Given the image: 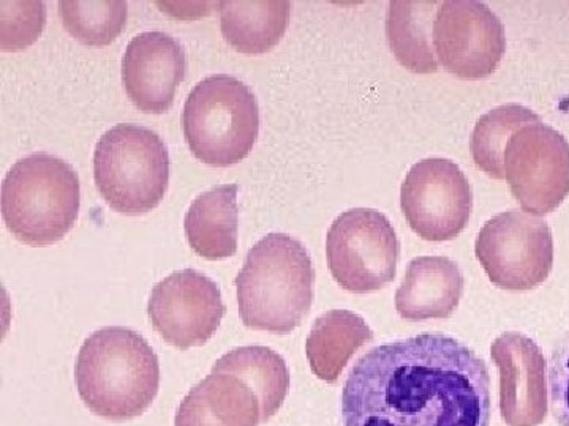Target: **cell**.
<instances>
[{
    "mask_svg": "<svg viewBox=\"0 0 569 426\" xmlns=\"http://www.w3.org/2000/svg\"><path fill=\"white\" fill-rule=\"evenodd\" d=\"M340 409L343 426H490L488 365L455 336L397 339L356 362Z\"/></svg>",
    "mask_w": 569,
    "mask_h": 426,
    "instance_id": "6da1fadb",
    "label": "cell"
},
{
    "mask_svg": "<svg viewBox=\"0 0 569 426\" xmlns=\"http://www.w3.org/2000/svg\"><path fill=\"white\" fill-rule=\"evenodd\" d=\"M74 381L92 414L112 422L132 420L159 394V357L138 332L104 327L82 343Z\"/></svg>",
    "mask_w": 569,
    "mask_h": 426,
    "instance_id": "7a4b0ae2",
    "label": "cell"
},
{
    "mask_svg": "<svg viewBox=\"0 0 569 426\" xmlns=\"http://www.w3.org/2000/svg\"><path fill=\"white\" fill-rule=\"evenodd\" d=\"M234 283L246 327L287 335L312 308L316 271L298 239L271 233L247 253Z\"/></svg>",
    "mask_w": 569,
    "mask_h": 426,
    "instance_id": "3957f363",
    "label": "cell"
},
{
    "mask_svg": "<svg viewBox=\"0 0 569 426\" xmlns=\"http://www.w3.org/2000/svg\"><path fill=\"white\" fill-rule=\"evenodd\" d=\"M81 186L69 163L51 153H32L10 168L2 183V219L21 244H58L74 226Z\"/></svg>",
    "mask_w": 569,
    "mask_h": 426,
    "instance_id": "277c9868",
    "label": "cell"
},
{
    "mask_svg": "<svg viewBox=\"0 0 569 426\" xmlns=\"http://www.w3.org/2000/svg\"><path fill=\"white\" fill-rule=\"evenodd\" d=\"M182 132L209 166L228 168L250 155L260 133V108L249 85L228 74L198 82L187 97Z\"/></svg>",
    "mask_w": 569,
    "mask_h": 426,
    "instance_id": "5b68a950",
    "label": "cell"
},
{
    "mask_svg": "<svg viewBox=\"0 0 569 426\" xmlns=\"http://www.w3.org/2000/svg\"><path fill=\"white\" fill-rule=\"evenodd\" d=\"M93 179L112 211L122 215L151 212L162 203L170 182L167 144L151 129L119 123L97 142Z\"/></svg>",
    "mask_w": 569,
    "mask_h": 426,
    "instance_id": "8992f818",
    "label": "cell"
},
{
    "mask_svg": "<svg viewBox=\"0 0 569 426\" xmlns=\"http://www.w3.org/2000/svg\"><path fill=\"white\" fill-rule=\"evenodd\" d=\"M400 244L376 209H350L329 227L326 256L336 283L355 294L376 293L395 282Z\"/></svg>",
    "mask_w": 569,
    "mask_h": 426,
    "instance_id": "52a82bcc",
    "label": "cell"
},
{
    "mask_svg": "<svg viewBox=\"0 0 569 426\" xmlns=\"http://www.w3.org/2000/svg\"><path fill=\"white\" fill-rule=\"evenodd\" d=\"M475 253L490 282L500 290H535L552 272V231L539 216L512 209L481 227Z\"/></svg>",
    "mask_w": 569,
    "mask_h": 426,
    "instance_id": "ba28073f",
    "label": "cell"
},
{
    "mask_svg": "<svg viewBox=\"0 0 569 426\" xmlns=\"http://www.w3.org/2000/svg\"><path fill=\"white\" fill-rule=\"evenodd\" d=\"M505 181L530 215H548L569 194V142L541 121L520 126L503 156Z\"/></svg>",
    "mask_w": 569,
    "mask_h": 426,
    "instance_id": "9c48e42d",
    "label": "cell"
},
{
    "mask_svg": "<svg viewBox=\"0 0 569 426\" xmlns=\"http://www.w3.org/2000/svg\"><path fill=\"white\" fill-rule=\"evenodd\" d=\"M400 207L411 230L427 242L458 237L470 220L473 194L462 170L445 159H427L408 171Z\"/></svg>",
    "mask_w": 569,
    "mask_h": 426,
    "instance_id": "30bf717a",
    "label": "cell"
},
{
    "mask_svg": "<svg viewBox=\"0 0 569 426\" xmlns=\"http://www.w3.org/2000/svg\"><path fill=\"white\" fill-rule=\"evenodd\" d=\"M438 62L462 80H482L500 65L507 37L496 13L477 0H448L433 21Z\"/></svg>",
    "mask_w": 569,
    "mask_h": 426,
    "instance_id": "8fae6325",
    "label": "cell"
},
{
    "mask_svg": "<svg viewBox=\"0 0 569 426\" xmlns=\"http://www.w3.org/2000/svg\"><path fill=\"white\" fill-rule=\"evenodd\" d=\"M219 286L193 268L168 275L153 286L148 316L157 334L178 349L203 346L224 316Z\"/></svg>",
    "mask_w": 569,
    "mask_h": 426,
    "instance_id": "7c38bea8",
    "label": "cell"
},
{
    "mask_svg": "<svg viewBox=\"0 0 569 426\" xmlns=\"http://www.w3.org/2000/svg\"><path fill=\"white\" fill-rule=\"evenodd\" d=\"M500 372V414L508 426H539L548 416V362L541 347L519 332L498 336L490 347Z\"/></svg>",
    "mask_w": 569,
    "mask_h": 426,
    "instance_id": "4fadbf2b",
    "label": "cell"
},
{
    "mask_svg": "<svg viewBox=\"0 0 569 426\" xmlns=\"http://www.w3.org/2000/svg\"><path fill=\"white\" fill-rule=\"evenodd\" d=\"M186 71L182 44L164 32L140 33L123 52V88L134 106L146 114H163L173 106Z\"/></svg>",
    "mask_w": 569,
    "mask_h": 426,
    "instance_id": "5bb4252c",
    "label": "cell"
},
{
    "mask_svg": "<svg viewBox=\"0 0 569 426\" xmlns=\"http://www.w3.org/2000/svg\"><path fill=\"white\" fill-rule=\"evenodd\" d=\"M263 403L246 379L213 366L211 375L187 394L176 414V426H260Z\"/></svg>",
    "mask_w": 569,
    "mask_h": 426,
    "instance_id": "9a60e30c",
    "label": "cell"
},
{
    "mask_svg": "<svg viewBox=\"0 0 569 426\" xmlns=\"http://www.w3.org/2000/svg\"><path fill=\"white\" fill-rule=\"evenodd\" d=\"M463 294V275L455 261L445 256H419L408 264L396 293V310L402 320H447L458 310Z\"/></svg>",
    "mask_w": 569,
    "mask_h": 426,
    "instance_id": "2e32d148",
    "label": "cell"
},
{
    "mask_svg": "<svg viewBox=\"0 0 569 426\" xmlns=\"http://www.w3.org/2000/svg\"><path fill=\"white\" fill-rule=\"evenodd\" d=\"M238 190L236 183L213 186L190 204L183 230L198 256L219 261L238 252Z\"/></svg>",
    "mask_w": 569,
    "mask_h": 426,
    "instance_id": "e0dca14e",
    "label": "cell"
},
{
    "mask_svg": "<svg viewBox=\"0 0 569 426\" xmlns=\"http://www.w3.org/2000/svg\"><path fill=\"white\" fill-rule=\"evenodd\" d=\"M372 339V328L361 316L331 310L317 317L307 336V361L318 379L336 384L350 358Z\"/></svg>",
    "mask_w": 569,
    "mask_h": 426,
    "instance_id": "ac0fdd59",
    "label": "cell"
},
{
    "mask_svg": "<svg viewBox=\"0 0 569 426\" xmlns=\"http://www.w3.org/2000/svg\"><path fill=\"white\" fill-rule=\"evenodd\" d=\"M223 39L242 54H264L283 39L291 3L284 0H223L217 3Z\"/></svg>",
    "mask_w": 569,
    "mask_h": 426,
    "instance_id": "d6986e66",
    "label": "cell"
},
{
    "mask_svg": "<svg viewBox=\"0 0 569 426\" xmlns=\"http://www.w3.org/2000/svg\"><path fill=\"white\" fill-rule=\"evenodd\" d=\"M440 6L441 3L437 0L389 2L387 14L389 48L396 55L397 62L413 73L430 74L438 70L430 29H433V21H436L433 18L438 11L436 7Z\"/></svg>",
    "mask_w": 569,
    "mask_h": 426,
    "instance_id": "ffe728a7",
    "label": "cell"
},
{
    "mask_svg": "<svg viewBox=\"0 0 569 426\" xmlns=\"http://www.w3.org/2000/svg\"><path fill=\"white\" fill-rule=\"evenodd\" d=\"M216 368L241 376L257 390L263 403L264 424L282 409L290 392V369L282 355L266 346L236 347L216 362Z\"/></svg>",
    "mask_w": 569,
    "mask_h": 426,
    "instance_id": "44dd1931",
    "label": "cell"
},
{
    "mask_svg": "<svg viewBox=\"0 0 569 426\" xmlns=\"http://www.w3.org/2000/svg\"><path fill=\"white\" fill-rule=\"evenodd\" d=\"M539 121L538 114L520 104H503L481 115L470 141L471 156L478 170L489 178L503 181V156L508 141L520 126Z\"/></svg>",
    "mask_w": 569,
    "mask_h": 426,
    "instance_id": "7402d4cb",
    "label": "cell"
},
{
    "mask_svg": "<svg viewBox=\"0 0 569 426\" xmlns=\"http://www.w3.org/2000/svg\"><path fill=\"white\" fill-rule=\"evenodd\" d=\"M59 14L63 28L88 47L102 48L118 39L127 24V3L122 0H62Z\"/></svg>",
    "mask_w": 569,
    "mask_h": 426,
    "instance_id": "603a6c76",
    "label": "cell"
},
{
    "mask_svg": "<svg viewBox=\"0 0 569 426\" xmlns=\"http://www.w3.org/2000/svg\"><path fill=\"white\" fill-rule=\"evenodd\" d=\"M47 22L43 2H0V48L20 51L36 43Z\"/></svg>",
    "mask_w": 569,
    "mask_h": 426,
    "instance_id": "cb8c5ba5",
    "label": "cell"
},
{
    "mask_svg": "<svg viewBox=\"0 0 569 426\" xmlns=\"http://www.w3.org/2000/svg\"><path fill=\"white\" fill-rule=\"evenodd\" d=\"M549 394L557 424L569 426V334L550 358Z\"/></svg>",
    "mask_w": 569,
    "mask_h": 426,
    "instance_id": "d4e9b609",
    "label": "cell"
}]
</instances>
